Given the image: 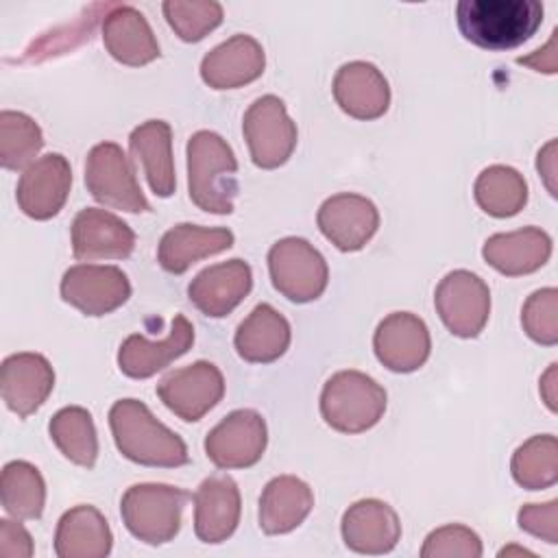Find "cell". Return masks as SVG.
<instances>
[{"mask_svg": "<svg viewBox=\"0 0 558 558\" xmlns=\"http://www.w3.org/2000/svg\"><path fill=\"white\" fill-rule=\"evenodd\" d=\"M456 22L466 41L484 50H510L525 44L543 22L538 0H460Z\"/></svg>", "mask_w": 558, "mask_h": 558, "instance_id": "obj_1", "label": "cell"}, {"mask_svg": "<svg viewBox=\"0 0 558 558\" xmlns=\"http://www.w3.org/2000/svg\"><path fill=\"white\" fill-rule=\"evenodd\" d=\"M109 427L118 451L135 464L174 469L190 460L183 438L159 423L137 399L116 401L109 410Z\"/></svg>", "mask_w": 558, "mask_h": 558, "instance_id": "obj_2", "label": "cell"}, {"mask_svg": "<svg viewBox=\"0 0 558 558\" xmlns=\"http://www.w3.org/2000/svg\"><path fill=\"white\" fill-rule=\"evenodd\" d=\"M235 174V155L218 133L196 131L187 140V190L198 209L231 214L238 192Z\"/></svg>", "mask_w": 558, "mask_h": 558, "instance_id": "obj_3", "label": "cell"}, {"mask_svg": "<svg viewBox=\"0 0 558 558\" xmlns=\"http://www.w3.org/2000/svg\"><path fill=\"white\" fill-rule=\"evenodd\" d=\"M386 410V390L366 373L340 371L320 392L325 423L342 434H360L379 423Z\"/></svg>", "mask_w": 558, "mask_h": 558, "instance_id": "obj_4", "label": "cell"}, {"mask_svg": "<svg viewBox=\"0 0 558 558\" xmlns=\"http://www.w3.org/2000/svg\"><path fill=\"white\" fill-rule=\"evenodd\" d=\"M187 499L190 493L177 486L135 484L122 495L120 514L135 538L148 545H161L177 536Z\"/></svg>", "mask_w": 558, "mask_h": 558, "instance_id": "obj_5", "label": "cell"}, {"mask_svg": "<svg viewBox=\"0 0 558 558\" xmlns=\"http://www.w3.org/2000/svg\"><path fill=\"white\" fill-rule=\"evenodd\" d=\"M85 185L98 203L111 209H122L129 214L150 209L137 183L131 159L113 142H100L87 153Z\"/></svg>", "mask_w": 558, "mask_h": 558, "instance_id": "obj_6", "label": "cell"}, {"mask_svg": "<svg viewBox=\"0 0 558 558\" xmlns=\"http://www.w3.org/2000/svg\"><path fill=\"white\" fill-rule=\"evenodd\" d=\"M268 270L277 292L294 303L318 299L329 281L325 257L303 238H283L268 251Z\"/></svg>", "mask_w": 558, "mask_h": 558, "instance_id": "obj_7", "label": "cell"}, {"mask_svg": "<svg viewBox=\"0 0 558 558\" xmlns=\"http://www.w3.org/2000/svg\"><path fill=\"white\" fill-rule=\"evenodd\" d=\"M242 133L257 168L272 170L283 166L296 146V124L281 98L266 94L257 98L242 118Z\"/></svg>", "mask_w": 558, "mask_h": 558, "instance_id": "obj_8", "label": "cell"}, {"mask_svg": "<svg viewBox=\"0 0 558 558\" xmlns=\"http://www.w3.org/2000/svg\"><path fill=\"white\" fill-rule=\"evenodd\" d=\"M434 305L453 336L475 338L488 323L490 290L475 272L451 270L436 286Z\"/></svg>", "mask_w": 558, "mask_h": 558, "instance_id": "obj_9", "label": "cell"}, {"mask_svg": "<svg viewBox=\"0 0 558 558\" xmlns=\"http://www.w3.org/2000/svg\"><path fill=\"white\" fill-rule=\"evenodd\" d=\"M268 442L266 421L255 410H233L207 436L205 453L218 469H246L262 460Z\"/></svg>", "mask_w": 558, "mask_h": 558, "instance_id": "obj_10", "label": "cell"}, {"mask_svg": "<svg viewBox=\"0 0 558 558\" xmlns=\"http://www.w3.org/2000/svg\"><path fill=\"white\" fill-rule=\"evenodd\" d=\"M157 395L170 412L187 423H194L222 399L225 379L216 364L198 360L168 373L157 384Z\"/></svg>", "mask_w": 558, "mask_h": 558, "instance_id": "obj_11", "label": "cell"}, {"mask_svg": "<svg viewBox=\"0 0 558 558\" xmlns=\"http://www.w3.org/2000/svg\"><path fill=\"white\" fill-rule=\"evenodd\" d=\"M129 296V277L118 266L78 264L61 279V299L85 316H105L124 305Z\"/></svg>", "mask_w": 558, "mask_h": 558, "instance_id": "obj_12", "label": "cell"}, {"mask_svg": "<svg viewBox=\"0 0 558 558\" xmlns=\"http://www.w3.org/2000/svg\"><path fill=\"white\" fill-rule=\"evenodd\" d=\"M72 170L61 153H48L33 161L17 181V205L35 220H48L57 216L70 194Z\"/></svg>", "mask_w": 558, "mask_h": 558, "instance_id": "obj_13", "label": "cell"}, {"mask_svg": "<svg viewBox=\"0 0 558 558\" xmlns=\"http://www.w3.org/2000/svg\"><path fill=\"white\" fill-rule=\"evenodd\" d=\"M316 222L320 233L340 251L353 253L375 235L379 227V211L373 201L360 194L342 192L329 196L318 214Z\"/></svg>", "mask_w": 558, "mask_h": 558, "instance_id": "obj_14", "label": "cell"}, {"mask_svg": "<svg viewBox=\"0 0 558 558\" xmlns=\"http://www.w3.org/2000/svg\"><path fill=\"white\" fill-rule=\"evenodd\" d=\"M373 349L388 371L412 373L427 362L432 338L427 325L416 314L392 312L377 325Z\"/></svg>", "mask_w": 558, "mask_h": 558, "instance_id": "obj_15", "label": "cell"}, {"mask_svg": "<svg viewBox=\"0 0 558 558\" xmlns=\"http://www.w3.org/2000/svg\"><path fill=\"white\" fill-rule=\"evenodd\" d=\"M135 248L133 229L116 214L85 207L72 222V253L81 262L124 259Z\"/></svg>", "mask_w": 558, "mask_h": 558, "instance_id": "obj_16", "label": "cell"}, {"mask_svg": "<svg viewBox=\"0 0 558 558\" xmlns=\"http://www.w3.org/2000/svg\"><path fill=\"white\" fill-rule=\"evenodd\" d=\"M253 288V272L244 259H229L203 268L187 286L198 312L211 318L231 314Z\"/></svg>", "mask_w": 558, "mask_h": 558, "instance_id": "obj_17", "label": "cell"}, {"mask_svg": "<svg viewBox=\"0 0 558 558\" xmlns=\"http://www.w3.org/2000/svg\"><path fill=\"white\" fill-rule=\"evenodd\" d=\"M194 342V327L183 316L172 318V327L163 340H146L142 333H131L118 351V366L131 379H146L163 371L170 362L185 355Z\"/></svg>", "mask_w": 558, "mask_h": 558, "instance_id": "obj_18", "label": "cell"}, {"mask_svg": "<svg viewBox=\"0 0 558 558\" xmlns=\"http://www.w3.org/2000/svg\"><path fill=\"white\" fill-rule=\"evenodd\" d=\"M266 54L251 35H233L211 48L201 61V78L211 89H235L262 76Z\"/></svg>", "mask_w": 558, "mask_h": 558, "instance_id": "obj_19", "label": "cell"}, {"mask_svg": "<svg viewBox=\"0 0 558 558\" xmlns=\"http://www.w3.org/2000/svg\"><path fill=\"white\" fill-rule=\"evenodd\" d=\"M240 488L229 475H209L194 493V532L203 543L227 541L240 523Z\"/></svg>", "mask_w": 558, "mask_h": 558, "instance_id": "obj_20", "label": "cell"}, {"mask_svg": "<svg viewBox=\"0 0 558 558\" xmlns=\"http://www.w3.org/2000/svg\"><path fill=\"white\" fill-rule=\"evenodd\" d=\"M54 388V371L41 353H13L2 362V399L11 412L26 418Z\"/></svg>", "mask_w": 558, "mask_h": 558, "instance_id": "obj_21", "label": "cell"}, {"mask_svg": "<svg viewBox=\"0 0 558 558\" xmlns=\"http://www.w3.org/2000/svg\"><path fill=\"white\" fill-rule=\"evenodd\" d=\"M399 538V517L386 501L360 499L342 514V541L357 554H388Z\"/></svg>", "mask_w": 558, "mask_h": 558, "instance_id": "obj_22", "label": "cell"}, {"mask_svg": "<svg viewBox=\"0 0 558 558\" xmlns=\"http://www.w3.org/2000/svg\"><path fill=\"white\" fill-rule=\"evenodd\" d=\"M338 107L357 120H375L388 111L390 87L386 76L366 61H349L333 76Z\"/></svg>", "mask_w": 558, "mask_h": 558, "instance_id": "obj_23", "label": "cell"}, {"mask_svg": "<svg viewBox=\"0 0 558 558\" xmlns=\"http://www.w3.org/2000/svg\"><path fill=\"white\" fill-rule=\"evenodd\" d=\"M102 41L116 61L133 68L146 65L161 54L150 24L129 4H118L105 15Z\"/></svg>", "mask_w": 558, "mask_h": 558, "instance_id": "obj_24", "label": "cell"}, {"mask_svg": "<svg viewBox=\"0 0 558 558\" xmlns=\"http://www.w3.org/2000/svg\"><path fill=\"white\" fill-rule=\"evenodd\" d=\"M482 255L497 272L506 277H521L547 264L551 255V238L538 227L495 233L484 242Z\"/></svg>", "mask_w": 558, "mask_h": 558, "instance_id": "obj_25", "label": "cell"}, {"mask_svg": "<svg viewBox=\"0 0 558 558\" xmlns=\"http://www.w3.org/2000/svg\"><path fill=\"white\" fill-rule=\"evenodd\" d=\"M233 246V233L225 227H198L190 222L168 229L157 246V262L166 272L181 275L198 259Z\"/></svg>", "mask_w": 558, "mask_h": 558, "instance_id": "obj_26", "label": "cell"}, {"mask_svg": "<svg viewBox=\"0 0 558 558\" xmlns=\"http://www.w3.org/2000/svg\"><path fill=\"white\" fill-rule=\"evenodd\" d=\"M314 508L312 488L294 477H272L259 497V527L266 534H288L299 527Z\"/></svg>", "mask_w": 558, "mask_h": 558, "instance_id": "obj_27", "label": "cell"}, {"mask_svg": "<svg viewBox=\"0 0 558 558\" xmlns=\"http://www.w3.org/2000/svg\"><path fill=\"white\" fill-rule=\"evenodd\" d=\"M111 545L109 523L94 506H74L57 523L54 551L59 558H105Z\"/></svg>", "mask_w": 558, "mask_h": 558, "instance_id": "obj_28", "label": "cell"}, {"mask_svg": "<svg viewBox=\"0 0 558 558\" xmlns=\"http://www.w3.org/2000/svg\"><path fill=\"white\" fill-rule=\"evenodd\" d=\"M131 155L142 163L150 190L168 198L174 194L177 177L172 161V131L163 120H148L129 135Z\"/></svg>", "mask_w": 558, "mask_h": 558, "instance_id": "obj_29", "label": "cell"}, {"mask_svg": "<svg viewBox=\"0 0 558 558\" xmlns=\"http://www.w3.org/2000/svg\"><path fill=\"white\" fill-rule=\"evenodd\" d=\"M290 323L272 305L259 303L240 325L233 338L242 360L268 364L279 360L290 344Z\"/></svg>", "mask_w": 558, "mask_h": 558, "instance_id": "obj_30", "label": "cell"}, {"mask_svg": "<svg viewBox=\"0 0 558 558\" xmlns=\"http://www.w3.org/2000/svg\"><path fill=\"white\" fill-rule=\"evenodd\" d=\"M475 203L482 211L495 218H510L527 203V183L521 172L510 166H488L480 172L473 185Z\"/></svg>", "mask_w": 558, "mask_h": 558, "instance_id": "obj_31", "label": "cell"}, {"mask_svg": "<svg viewBox=\"0 0 558 558\" xmlns=\"http://www.w3.org/2000/svg\"><path fill=\"white\" fill-rule=\"evenodd\" d=\"M57 449L74 464L92 469L98 458V436L92 414L81 405L61 408L48 425Z\"/></svg>", "mask_w": 558, "mask_h": 558, "instance_id": "obj_32", "label": "cell"}, {"mask_svg": "<svg viewBox=\"0 0 558 558\" xmlns=\"http://www.w3.org/2000/svg\"><path fill=\"white\" fill-rule=\"evenodd\" d=\"M2 508L15 519H39L46 504V484L37 466L26 460L7 462L0 477Z\"/></svg>", "mask_w": 558, "mask_h": 558, "instance_id": "obj_33", "label": "cell"}, {"mask_svg": "<svg viewBox=\"0 0 558 558\" xmlns=\"http://www.w3.org/2000/svg\"><path fill=\"white\" fill-rule=\"evenodd\" d=\"M512 477L527 490H543L558 480V440L551 434L532 436L512 456Z\"/></svg>", "mask_w": 558, "mask_h": 558, "instance_id": "obj_34", "label": "cell"}, {"mask_svg": "<svg viewBox=\"0 0 558 558\" xmlns=\"http://www.w3.org/2000/svg\"><path fill=\"white\" fill-rule=\"evenodd\" d=\"M44 146L39 124L22 113L4 109L0 113V163L7 170H22Z\"/></svg>", "mask_w": 558, "mask_h": 558, "instance_id": "obj_35", "label": "cell"}, {"mask_svg": "<svg viewBox=\"0 0 558 558\" xmlns=\"http://www.w3.org/2000/svg\"><path fill=\"white\" fill-rule=\"evenodd\" d=\"M163 17L183 41H201L222 22V4L214 0H166Z\"/></svg>", "mask_w": 558, "mask_h": 558, "instance_id": "obj_36", "label": "cell"}, {"mask_svg": "<svg viewBox=\"0 0 558 558\" xmlns=\"http://www.w3.org/2000/svg\"><path fill=\"white\" fill-rule=\"evenodd\" d=\"M521 325L534 342L554 347L558 342V290L543 288L532 292L523 303Z\"/></svg>", "mask_w": 558, "mask_h": 558, "instance_id": "obj_37", "label": "cell"}, {"mask_svg": "<svg viewBox=\"0 0 558 558\" xmlns=\"http://www.w3.org/2000/svg\"><path fill=\"white\" fill-rule=\"evenodd\" d=\"M421 556L423 558H480L482 541L471 527L451 523L427 534L421 547Z\"/></svg>", "mask_w": 558, "mask_h": 558, "instance_id": "obj_38", "label": "cell"}, {"mask_svg": "<svg viewBox=\"0 0 558 558\" xmlns=\"http://www.w3.org/2000/svg\"><path fill=\"white\" fill-rule=\"evenodd\" d=\"M519 527L532 536L547 541L549 545L558 543V501L547 504H527L517 514Z\"/></svg>", "mask_w": 558, "mask_h": 558, "instance_id": "obj_39", "label": "cell"}, {"mask_svg": "<svg viewBox=\"0 0 558 558\" xmlns=\"http://www.w3.org/2000/svg\"><path fill=\"white\" fill-rule=\"evenodd\" d=\"M0 556L2 558H31L33 538L22 523L2 519L0 521Z\"/></svg>", "mask_w": 558, "mask_h": 558, "instance_id": "obj_40", "label": "cell"}, {"mask_svg": "<svg viewBox=\"0 0 558 558\" xmlns=\"http://www.w3.org/2000/svg\"><path fill=\"white\" fill-rule=\"evenodd\" d=\"M556 35H558V31L551 33V39L543 50H536L530 57H519L517 61L523 63V65H530L536 72L554 74L556 72Z\"/></svg>", "mask_w": 558, "mask_h": 558, "instance_id": "obj_41", "label": "cell"}, {"mask_svg": "<svg viewBox=\"0 0 558 558\" xmlns=\"http://www.w3.org/2000/svg\"><path fill=\"white\" fill-rule=\"evenodd\" d=\"M536 168H538V172L543 174V181H545L549 194L556 196V183H554V179H556V140L547 142V144L538 150Z\"/></svg>", "mask_w": 558, "mask_h": 558, "instance_id": "obj_42", "label": "cell"}, {"mask_svg": "<svg viewBox=\"0 0 558 558\" xmlns=\"http://www.w3.org/2000/svg\"><path fill=\"white\" fill-rule=\"evenodd\" d=\"M554 388H556V364H551L547 368V373L541 377V395H543V399H545V403L551 412H556V392H554Z\"/></svg>", "mask_w": 558, "mask_h": 558, "instance_id": "obj_43", "label": "cell"}, {"mask_svg": "<svg viewBox=\"0 0 558 558\" xmlns=\"http://www.w3.org/2000/svg\"><path fill=\"white\" fill-rule=\"evenodd\" d=\"M510 554H523V556H532V551L523 549V547H506L499 551V556H510Z\"/></svg>", "mask_w": 558, "mask_h": 558, "instance_id": "obj_44", "label": "cell"}]
</instances>
